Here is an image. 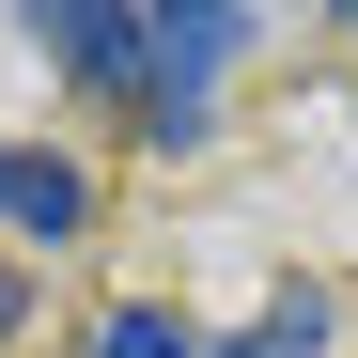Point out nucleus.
Listing matches in <instances>:
<instances>
[{
  "label": "nucleus",
  "mask_w": 358,
  "mask_h": 358,
  "mask_svg": "<svg viewBox=\"0 0 358 358\" xmlns=\"http://www.w3.org/2000/svg\"><path fill=\"white\" fill-rule=\"evenodd\" d=\"M234 47H250L234 0H187V16H141V0H125V78H109V94H141L156 141H187V125H203V78L234 63Z\"/></svg>",
  "instance_id": "obj_1"
},
{
  "label": "nucleus",
  "mask_w": 358,
  "mask_h": 358,
  "mask_svg": "<svg viewBox=\"0 0 358 358\" xmlns=\"http://www.w3.org/2000/svg\"><path fill=\"white\" fill-rule=\"evenodd\" d=\"M0 218H31V234H78V171H63V156H31V141H0Z\"/></svg>",
  "instance_id": "obj_2"
},
{
  "label": "nucleus",
  "mask_w": 358,
  "mask_h": 358,
  "mask_svg": "<svg viewBox=\"0 0 358 358\" xmlns=\"http://www.w3.org/2000/svg\"><path fill=\"white\" fill-rule=\"evenodd\" d=\"M94 358H218V343H203V327H171L156 296H141V312H109V343H94Z\"/></svg>",
  "instance_id": "obj_3"
},
{
  "label": "nucleus",
  "mask_w": 358,
  "mask_h": 358,
  "mask_svg": "<svg viewBox=\"0 0 358 358\" xmlns=\"http://www.w3.org/2000/svg\"><path fill=\"white\" fill-rule=\"evenodd\" d=\"M312 343H327V296H280V312H265L250 343H218V358H312Z\"/></svg>",
  "instance_id": "obj_4"
},
{
  "label": "nucleus",
  "mask_w": 358,
  "mask_h": 358,
  "mask_svg": "<svg viewBox=\"0 0 358 358\" xmlns=\"http://www.w3.org/2000/svg\"><path fill=\"white\" fill-rule=\"evenodd\" d=\"M0 327H16V280H0Z\"/></svg>",
  "instance_id": "obj_5"
}]
</instances>
